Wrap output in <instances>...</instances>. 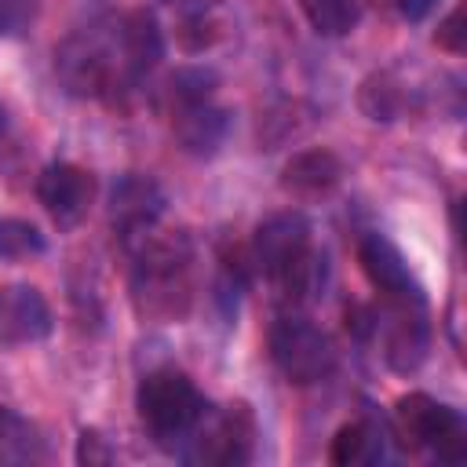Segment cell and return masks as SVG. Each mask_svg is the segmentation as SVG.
<instances>
[{"mask_svg":"<svg viewBox=\"0 0 467 467\" xmlns=\"http://www.w3.org/2000/svg\"><path fill=\"white\" fill-rule=\"evenodd\" d=\"M434 7H438V0H398L401 18H409V22H423Z\"/></svg>","mask_w":467,"mask_h":467,"instance_id":"25","label":"cell"},{"mask_svg":"<svg viewBox=\"0 0 467 467\" xmlns=\"http://www.w3.org/2000/svg\"><path fill=\"white\" fill-rule=\"evenodd\" d=\"M164 215V190L157 179L128 171L109 190V226L124 248H131L142 234H150Z\"/></svg>","mask_w":467,"mask_h":467,"instance_id":"9","label":"cell"},{"mask_svg":"<svg viewBox=\"0 0 467 467\" xmlns=\"http://www.w3.org/2000/svg\"><path fill=\"white\" fill-rule=\"evenodd\" d=\"M36 0H0V36H18L36 18Z\"/></svg>","mask_w":467,"mask_h":467,"instance_id":"22","label":"cell"},{"mask_svg":"<svg viewBox=\"0 0 467 467\" xmlns=\"http://www.w3.org/2000/svg\"><path fill=\"white\" fill-rule=\"evenodd\" d=\"M117 44H120V58H124V73H128L131 88L142 77H150L157 69V62L164 58L161 26L146 7H135L117 18Z\"/></svg>","mask_w":467,"mask_h":467,"instance_id":"13","label":"cell"},{"mask_svg":"<svg viewBox=\"0 0 467 467\" xmlns=\"http://www.w3.org/2000/svg\"><path fill=\"white\" fill-rule=\"evenodd\" d=\"M463 40H467V29H463V4H456V7L445 15V22L438 26L434 44L445 47V51H452V55H460V51H463Z\"/></svg>","mask_w":467,"mask_h":467,"instance_id":"24","label":"cell"},{"mask_svg":"<svg viewBox=\"0 0 467 467\" xmlns=\"http://www.w3.org/2000/svg\"><path fill=\"white\" fill-rule=\"evenodd\" d=\"M55 73L62 88L77 99H113L117 91H128L131 80L124 73L117 26L102 29H77L55 47Z\"/></svg>","mask_w":467,"mask_h":467,"instance_id":"2","label":"cell"},{"mask_svg":"<svg viewBox=\"0 0 467 467\" xmlns=\"http://www.w3.org/2000/svg\"><path fill=\"white\" fill-rule=\"evenodd\" d=\"M131 303L150 321H182L193 306V241L186 230H150L131 248Z\"/></svg>","mask_w":467,"mask_h":467,"instance_id":"1","label":"cell"},{"mask_svg":"<svg viewBox=\"0 0 467 467\" xmlns=\"http://www.w3.org/2000/svg\"><path fill=\"white\" fill-rule=\"evenodd\" d=\"M77 463H84V467L113 463V449H109V441H106L99 431H80V438H77Z\"/></svg>","mask_w":467,"mask_h":467,"instance_id":"23","label":"cell"},{"mask_svg":"<svg viewBox=\"0 0 467 467\" xmlns=\"http://www.w3.org/2000/svg\"><path fill=\"white\" fill-rule=\"evenodd\" d=\"M135 409H139L142 427L161 445H175V441H186V434L193 431V423L201 420V412L208 405L186 372L157 368V372L142 376V383L135 390Z\"/></svg>","mask_w":467,"mask_h":467,"instance_id":"4","label":"cell"},{"mask_svg":"<svg viewBox=\"0 0 467 467\" xmlns=\"http://www.w3.org/2000/svg\"><path fill=\"white\" fill-rule=\"evenodd\" d=\"M215 88H219V73L208 69V66H182V69H175L164 80V109H168V117L179 113V109L212 102Z\"/></svg>","mask_w":467,"mask_h":467,"instance_id":"18","label":"cell"},{"mask_svg":"<svg viewBox=\"0 0 467 467\" xmlns=\"http://www.w3.org/2000/svg\"><path fill=\"white\" fill-rule=\"evenodd\" d=\"M358 109L368 120L390 124V120H398L409 109V91H405V84L394 73H372L358 88Z\"/></svg>","mask_w":467,"mask_h":467,"instance_id":"17","label":"cell"},{"mask_svg":"<svg viewBox=\"0 0 467 467\" xmlns=\"http://www.w3.org/2000/svg\"><path fill=\"white\" fill-rule=\"evenodd\" d=\"M383 427L376 420H350L343 423L332 441H328V460L336 467H361V463H376L383 460Z\"/></svg>","mask_w":467,"mask_h":467,"instance_id":"16","label":"cell"},{"mask_svg":"<svg viewBox=\"0 0 467 467\" xmlns=\"http://www.w3.org/2000/svg\"><path fill=\"white\" fill-rule=\"evenodd\" d=\"M4 131H7V109H4V102H0V139H4Z\"/></svg>","mask_w":467,"mask_h":467,"instance_id":"26","label":"cell"},{"mask_svg":"<svg viewBox=\"0 0 467 467\" xmlns=\"http://www.w3.org/2000/svg\"><path fill=\"white\" fill-rule=\"evenodd\" d=\"M219 36H223V18H219L212 7H193V11H186V15L179 18V26H175V40H179V47L190 51V55L212 47Z\"/></svg>","mask_w":467,"mask_h":467,"instance_id":"20","label":"cell"},{"mask_svg":"<svg viewBox=\"0 0 467 467\" xmlns=\"http://www.w3.org/2000/svg\"><path fill=\"white\" fill-rule=\"evenodd\" d=\"M339 179H343V161L325 146L299 150L281 168V190L292 197H321L336 190Z\"/></svg>","mask_w":467,"mask_h":467,"instance_id":"14","label":"cell"},{"mask_svg":"<svg viewBox=\"0 0 467 467\" xmlns=\"http://www.w3.org/2000/svg\"><path fill=\"white\" fill-rule=\"evenodd\" d=\"M44 252V234L29 219L0 215V259H29Z\"/></svg>","mask_w":467,"mask_h":467,"instance_id":"21","label":"cell"},{"mask_svg":"<svg viewBox=\"0 0 467 467\" xmlns=\"http://www.w3.org/2000/svg\"><path fill=\"white\" fill-rule=\"evenodd\" d=\"M394 438L409 452H431L441 463H463L467 460V427L463 416L423 394L412 390L394 401Z\"/></svg>","mask_w":467,"mask_h":467,"instance_id":"3","label":"cell"},{"mask_svg":"<svg viewBox=\"0 0 467 467\" xmlns=\"http://www.w3.org/2000/svg\"><path fill=\"white\" fill-rule=\"evenodd\" d=\"M358 263H361V274L368 277V285L383 299H423V288L416 285L409 263L383 234H365L358 241Z\"/></svg>","mask_w":467,"mask_h":467,"instance_id":"12","label":"cell"},{"mask_svg":"<svg viewBox=\"0 0 467 467\" xmlns=\"http://www.w3.org/2000/svg\"><path fill=\"white\" fill-rule=\"evenodd\" d=\"M175 4H190V0H175Z\"/></svg>","mask_w":467,"mask_h":467,"instance_id":"27","label":"cell"},{"mask_svg":"<svg viewBox=\"0 0 467 467\" xmlns=\"http://www.w3.org/2000/svg\"><path fill=\"white\" fill-rule=\"evenodd\" d=\"M372 332L383 336V361L409 376L427 361L431 350V321L423 299H383V310L372 321Z\"/></svg>","mask_w":467,"mask_h":467,"instance_id":"7","label":"cell"},{"mask_svg":"<svg viewBox=\"0 0 467 467\" xmlns=\"http://www.w3.org/2000/svg\"><path fill=\"white\" fill-rule=\"evenodd\" d=\"M171 131L190 157H212L230 131V113L219 109L215 102H201L171 113Z\"/></svg>","mask_w":467,"mask_h":467,"instance_id":"15","label":"cell"},{"mask_svg":"<svg viewBox=\"0 0 467 467\" xmlns=\"http://www.w3.org/2000/svg\"><path fill=\"white\" fill-rule=\"evenodd\" d=\"M255 416L248 401H230L215 412H201L193 431L186 434V463H208V467H241L255 456Z\"/></svg>","mask_w":467,"mask_h":467,"instance_id":"5","label":"cell"},{"mask_svg":"<svg viewBox=\"0 0 467 467\" xmlns=\"http://www.w3.org/2000/svg\"><path fill=\"white\" fill-rule=\"evenodd\" d=\"M270 361L288 383H321L336 368V343L303 314H281L266 336Z\"/></svg>","mask_w":467,"mask_h":467,"instance_id":"6","label":"cell"},{"mask_svg":"<svg viewBox=\"0 0 467 467\" xmlns=\"http://www.w3.org/2000/svg\"><path fill=\"white\" fill-rule=\"evenodd\" d=\"M55 328L51 306L40 288L11 281L0 285V347H29L47 339Z\"/></svg>","mask_w":467,"mask_h":467,"instance_id":"11","label":"cell"},{"mask_svg":"<svg viewBox=\"0 0 467 467\" xmlns=\"http://www.w3.org/2000/svg\"><path fill=\"white\" fill-rule=\"evenodd\" d=\"M299 11L321 36H347L361 18L358 0H299Z\"/></svg>","mask_w":467,"mask_h":467,"instance_id":"19","label":"cell"},{"mask_svg":"<svg viewBox=\"0 0 467 467\" xmlns=\"http://www.w3.org/2000/svg\"><path fill=\"white\" fill-rule=\"evenodd\" d=\"M252 263H255V274H263L270 285L277 277H285L303 255L314 252V241H310V223L306 215L299 212H277L270 219H263L252 234Z\"/></svg>","mask_w":467,"mask_h":467,"instance_id":"8","label":"cell"},{"mask_svg":"<svg viewBox=\"0 0 467 467\" xmlns=\"http://www.w3.org/2000/svg\"><path fill=\"white\" fill-rule=\"evenodd\" d=\"M36 201L58 226H77L95 201V175L73 161H55L36 175Z\"/></svg>","mask_w":467,"mask_h":467,"instance_id":"10","label":"cell"}]
</instances>
